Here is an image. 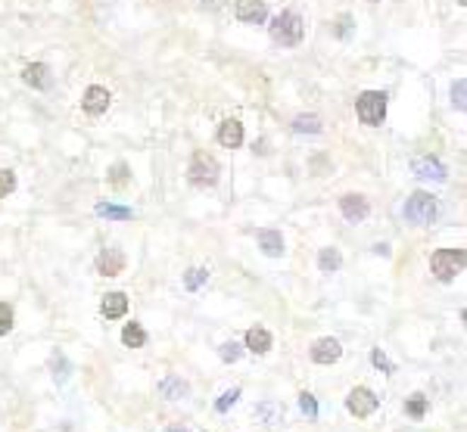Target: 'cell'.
Here are the masks:
<instances>
[{"instance_id": "6da1fadb", "label": "cell", "mask_w": 467, "mask_h": 432, "mask_svg": "<svg viewBox=\"0 0 467 432\" xmlns=\"http://www.w3.org/2000/svg\"><path fill=\"white\" fill-rule=\"evenodd\" d=\"M268 31L280 47H296L302 41V35H306V22H302L296 13H280L277 19L268 25Z\"/></svg>"}, {"instance_id": "7a4b0ae2", "label": "cell", "mask_w": 467, "mask_h": 432, "mask_svg": "<svg viewBox=\"0 0 467 432\" xmlns=\"http://www.w3.org/2000/svg\"><path fill=\"white\" fill-rule=\"evenodd\" d=\"M402 215H405V221H411V224H417V227L433 224L436 221V199H433L430 193H424V190L411 193V199L405 202Z\"/></svg>"}, {"instance_id": "3957f363", "label": "cell", "mask_w": 467, "mask_h": 432, "mask_svg": "<svg viewBox=\"0 0 467 432\" xmlns=\"http://www.w3.org/2000/svg\"><path fill=\"white\" fill-rule=\"evenodd\" d=\"M464 252L461 249H439V252H433L430 258V268L436 274V280H442V284H449V280H455L458 274L464 268Z\"/></svg>"}, {"instance_id": "277c9868", "label": "cell", "mask_w": 467, "mask_h": 432, "mask_svg": "<svg viewBox=\"0 0 467 432\" xmlns=\"http://www.w3.org/2000/svg\"><path fill=\"white\" fill-rule=\"evenodd\" d=\"M355 112H358V119H362V124H380L386 119V93H380V91H364L362 97H358V103H355Z\"/></svg>"}, {"instance_id": "5b68a950", "label": "cell", "mask_w": 467, "mask_h": 432, "mask_svg": "<svg viewBox=\"0 0 467 432\" xmlns=\"http://www.w3.org/2000/svg\"><path fill=\"white\" fill-rule=\"evenodd\" d=\"M218 175H221V168H218V162L212 159V156H206V153L193 156L190 168H187V177H190L193 187H212L218 180Z\"/></svg>"}, {"instance_id": "8992f818", "label": "cell", "mask_w": 467, "mask_h": 432, "mask_svg": "<svg viewBox=\"0 0 467 432\" xmlns=\"http://www.w3.org/2000/svg\"><path fill=\"white\" fill-rule=\"evenodd\" d=\"M346 407H349V414H355V417H371L374 411L380 407V398L374 395L371 389H364V386H358L349 392V398H346Z\"/></svg>"}, {"instance_id": "52a82bcc", "label": "cell", "mask_w": 467, "mask_h": 432, "mask_svg": "<svg viewBox=\"0 0 467 432\" xmlns=\"http://www.w3.org/2000/svg\"><path fill=\"white\" fill-rule=\"evenodd\" d=\"M97 271L103 274V277H115V274L125 271V252L119 246H106L103 252L97 255Z\"/></svg>"}, {"instance_id": "ba28073f", "label": "cell", "mask_w": 467, "mask_h": 432, "mask_svg": "<svg viewBox=\"0 0 467 432\" xmlns=\"http://www.w3.org/2000/svg\"><path fill=\"white\" fill-rule=\"evenodd\" d=\"M340 211H342V218L346 221H364L368 218V211H371V206H368V199L364 196H358V193H346L340 199Z\"/></svg>"}, {"instance_id": "9c48e42d", "label": "cell", "mask_w": 467, "mask_h": 432, "mask_svg": "<svg viewBox=\"0 0 467 432\" xmlns=\"http://www.w3.org/2000/svg\"><path fill=\"white\" fill-rule=\"evenodd\" d=\"M237 19L249 22V25H262L268 19V6H265V0H237Z\"/></svg>"}, {"instance_id": "30bf717a", "label": "cell", "mask_w": 467, "mask_h": 432, "mask_svg": "<svg viewBox=\"0 0 467 432\" xmlns=\"http://www.w3.org/2000/svg\"><path fill=\"white\" fill-rule=\"evenodd\" d=\"M340 355H342V345L337 339H330V336H324V339L311 345V361L315 364H333V361H340Z\"/></svg>"}, {"instance_id": "8fae6325", "label": "cell", "mask_w": 467, "mask_h": 432, "mask_svg": "<svg viewBox=\"0 0 467 432\" xmlns=\"http://www.w3.org/2000/svg\"><path fill=\"white\" fill-rule=\"evenodd\" d=\"M109 91L106 88H97V84H93V88H88L84 91V100H81V106H84V112H91V115H103L106 109H109Z\"/></svg>"}, {"instance_id": "7c38bea8", "label": "cell", "mask_w": 467, "mask_h": 432, "mask_svg": "<svg viewBox=\"0 0 467 432\" xmlns=\"http://www.w3.org/2000/svg\"><path fill=\"white\" fill-rule=\"evenodd\" d=\"M415 175L424 177V180H446V165L439 159H433V156H424V159H415Z\"/></svg>"}, {"instance_id": "4fadbf2b", "label": "cell", "mask_w": 467, "mask_h": 432, "mask_svg": "<svg viewBox=\"0 0 467 432\" xmlns=\"http://www.w3.org/2000/svg\"><path fill=\"white\" fill-rule=\"evenodd\" d=\"M159 395L168 398V402H184V398L190 395V386H187L181 376H166V380L159 383Z\"/></svg>"}, {"instance_id": "5bb4252c", "label": "cell", "mask_w": 467, "mask_h": 432, "mask_svg": "<svg viewBox=\"0 0 467 432\" xmlns=\"http://www.w3.org/2000/svg\"><path fill=\"white\" fill-rule=\"evenodd\" d=\"M218 144L221 146H228V149H237L240 144H243V124L240 122H221V128H218Z\"/></svg>"}, {"instance_id": "9a60e30c", "label": "cell", "mask_w": 467, "mask_h": 432, "mask_svg": "<svg viewBox=\"0 0 467 432\" xmlns=\"http://www.w3.org/2000/svg\"><path fill=\"white\" fill-rule=\"evenodd\" d=\"M100 311H103V317H109V320L125 317V311H128V296H125V293H109V296H103Z\"/></svg>"}, {"instance_id": "2e32d148", "label": "cell", "mask_w": 467, "mask_h": 432, "mask_svg": "<svg viewBox=\"0 0 467 432\" xmlns=\"http://www.w3.org/2000/svg\"><path fill=\"white\" fill-rule=\"evenodd\" d=\"M22 78H25V84H31V88H38V91L50 88V69H47L44 62H31V66H25Z\"/></svg>"}, {"instance_id": "e0dca14e", "label": "cell", "mask_w": 467, "mask_h": 432, "mask_svg": "<svg viewBox=\"0 0 467 432\" xmlns=\"http://www.w3.org/2000/svg\"><path fill=\"white\" fill-rule=\"evenodd\" d=\"M253 414L265 423V426H277V423H284V404L280 402H262V404H255Z\"/></svg>"}, {"instance_id": "ac0fdd59", "label": "cell", "mask_w": 467, "mask_h": 432, "mask_svg": "<svg viewBox=\"0 0 467 432\" xmlns=\"http://www.w3.org/2000/svg\"><path fill=\"white\" fill-rule=\"evenodd\" d=\"M259 249L271 258L284 255V237H280V230H259Z\"/></svg>"}, {"instance_id": "d6986e66", "label": "cell", "mask_w": 467, "mask_h": 432, "mask_svg": "<svg viewBox=\"0 0 467 432\" xmlns=\"http://www.w3.org/2000/svg\"><path fill=\"white\" fill-rule=\"evenodd\" d=\"M246 349L255 351V355H265V351H271V333L262 327H253L246 333Z\"/></svg>"}, {"instance_id": "ffe728a7", "label": "cell", "mask_w": 467, "mask_h": 432, "mask_svg": "<svg viewBox=\"0 0 467 432\" xmlns=\"http://www.w3.org/2000/svg\"><path fill=\"white\" fill-rule=\"evenodd\" d=\"M340 264H342V255H340V249H321V255H318V268H321L324 274H333V271H340Z\"/></svg>"}, {"instance_id": "44dd1931", "label": "cell", "mask_w": 467, "mask_h": 432, "mask_svg": "<svg viewBox=\"0 0 467 432\" xmlns=\"http://www.w3.org/2000/svg\"><path fill=\"white\" fill-rule=\"evenodd\" d=\"M122 342L128 345V349H140V345H146V329L140 324H128L122 329Z\"/></svg>"}, {"instance_id": "7402d4cb", "label": "cell", "mask_w": 467, "mask_h": 432, "mask_svg": "<svg viewBox=\"0 0 467 432\" xmlns=\"http://www.w3.org/2000/svg\"><path fill=\"white\" fill-rule=\"evenodd\" d=\"M293 131L296 134H318V131H321V119H318V115H296Z\"/></svg>"}, {"instance_id": "603a6c76", "label": "cell", "mask_w": 467, "mask_h": 432, "mask_svg": "<svg viewBox=\"0 0 467 432\" xmlns=\"http://www.w3.org/2000/svg\"><path fill=\"white\" fill-rule=\"evenodd\" d=\"M97 215H100V218H113V221H128V218H131V209L113 206V202H97Z\"/></svg>"}, {"instance_id": "cb8c5ba5", "label": "cell", "mask_w": 467, "mask_h": 432, "mask_svg": "<svg viewBox=\"0 0 467 432\" xmlns=\"http://www.w3.org/2000/svg\"><path fill=\"white\" fill-rule=\"evenodd\" d=\"M405 411H408V417L420 420L427 411H430V398H427V395H420V392H417V395H411L408 402H405Z\"/></svg>"}, {"instance_id": "d4e9b609", "label": "cell", "mask_w": 467, "mask_h": 432, "mask_svg": "<svg viewBox=\"0 0 467 432\" xmlns=\"http://www.w3.org/2000/svg\"><path fill=\"white\" fill-rule=\"evenodd\" d=\"M50 367H53V380H57V383H66V376H69V361H66V355H62V351H57V355H53Z\"/></svg>"}, {"instance_id": "484cf974", "label": "cell", "mask_w": 467, "mask_h": 432, "mask_svg": "<svg viewBox=\"0 0 467 432\" xmlns=\"http://www.w3.org/2000/svg\"><path fill=\"white\" fill-rule=\"evenodd\" d=\"M206 280H209V271H202V268H190L184 274V286L187 289H200Z\"/></svg>"}, {"instance_id": "4316f807", "label": "cell", "mask_w": 467, "mask_h": 432, "mask_svg": "<svg viewBox=\"0 0 467 432\" xmlns=\"http://www.w3.org/2000/svg\"><path fill=\"white\" fill-rule=\"evenodd\" d=\"M371 364L377 367V370H384V373H396V364L386 358L384 349H374V351H371Z\"/></svg>"}, {"instance_id": "83f0119b", "label": "cell", "mask_w": 467, "mask_h": 432, "mask_svg": "<svg viewBox=\"0 0 467 432\" xmlns=\"http://www.w3.org/2000/svg\"><path fill=\"white\" fill-rule=\"evenodd\" d=\"M237 402H240V389H228V392H224V395L215 402V411H218V414H228Z\"/></svg>"}, {"instance_id": "f1b7e54d", "label": "cell", "mask_w": 467, "mask_h": 432, "mask_svg": "<svg viewBox=\"0 0 467 432\" xmlns=\"http://www.w3.org/2000/svg\"><path fill=\"white\" fill-rule=\"evenodd\" d=\"M299 411L306 414L309 420H315V417H318V402H315V395H309V392H302V395H299Z\"/></svg>"}, {"instance_id": "f546056e", "label": "cell", "mask_w": 467, "mask_h": 432, "mask_svg": "<svg viewBox=\"0 0 467 432\" xmlns=\"http://www.w3.org/2000/svg\"><path fill=\"white\" fill-rule=\"evenodd\" d=\"M13 329V308L6 302H0V336H6Z\"/></svg>"}, {"instance_id": "4dcf8cb0", "label": "cell", "mask_w": 467, "mask_h": 432, "mask_svg": "<svg viewBox=\"0 0 467 432\" xmlns=\"http://www.w3.org/2000/svg\"><path fill=\"white\" fill-rule=\"evenodd\" d=\"M13 190H16V175L10 168H0V196L13 193Z\"/></svg>"}, {"instance_id": "1f68e13d", "label": "cell", "mask_w": 467, "mask_h": 432, "mask_svg": "<svg viewBox=\"0 0 467 432\" xmlns=\"http://www.w3.org/2000/svg\"><path fill=\"white\" fill-rule=\"evenodd\" d=\"M128 165H125V162H119V165H113V175H109V180H113V184L115 187H125V184H128Z\"/></svg>"}, {"instance_id": "d6a6232c", "label": "cell", "mask_w": 467, "mask_h": 432, "mask_svg": "<svg viewBox=\"0 0 467 432\" xmlns=\"http://www.w3.org/2000/svg\"><path fill=\"white\" fill-rule=\"evenodd\" d=\"M240 358V345L237 342H228V345H221V361H228V364H233V361Z\"/></svg>"}, {"instance_id": "836d02e7", "label": "cell", "mask_w": 467, "mask_h": 432, "mask_svg": "<svg viewBox=\"0 0 467 432\" xmlns=\"http://www.w3.org/2000/svg\"><path fill=\"white\" fill-rule=\"evenodd\" d=\"M464 91H467V84H464V81H455V88H451V97H455V106H458V109H464Z\"/></svg>"}, {"instance_id": "e575fe53", "label": "cell", "mask_w": 467, "mask_h": 432, "mask_svg": "<svg viewBox=\"0 0 467 432\" xmlns=\"http://www.w3.org/2000/svg\"><path fill=\"white\" fill-rule=\"evenodd\" d=\"M349 25H352V22H349V16H342V19H340V28H337V31H340V37H346V35H349Z\"/></svg>"}, {"instance_id": "d590c367", "label": "cell", "mask_w": 467, "mask_h": 432, "mask_svg": "<svg viewBox=\"0 0 467 432\" xmlns=\"http://www.w3.org/2000/svg\"><path fill=\"white\" fill-rule=\"evenodd\" d=\"M166 432H187V429H184V426H168Z\"/></svg>"}]
</instances>
